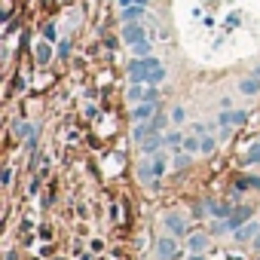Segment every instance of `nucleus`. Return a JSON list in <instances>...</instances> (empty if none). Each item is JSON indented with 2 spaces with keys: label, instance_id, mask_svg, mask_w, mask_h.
<instances>
[{
  "label": "nucleus",
  "instance_id": "1",
  "mask_svg": "<svg viewBox=\"0 0 260 260\" xmlns=\"http://www.w3.org/2000/svg\"><path fill=\"white\" fill-rule=\"evenodd\" d=\"M128 80L132 83H147V86H156L166 80V68L159 64V58L147 55V58H135L128 64Z\"/></svg>",
  "mask_w": 260,
  "mask_h": 260
},
{
  "label": "nucleus",
  "instance_id": "2",
  "mask_svg": "<svg viewBox=\"0 0 260 260\" xmlns=\"http://www.w3.org/2000/svg\"><path fill=\"white\" fill-rule=\"evenodd\" d=\"M169 156L159 150V153H153V156H144V162L138 166V178L141 181H147L150 187H159V181H162V175L169 172Z\"/></svg>",
  "mask_w": 260,
  "mask_h": 260
},
{
  "label": "nucleus",
  "instance_id": "3",
  "mask_svg": "<svg viewBox=\"0 0 260 260\" xmlns=\"http://www.w3.org/2000/svg\"><path fill=\"white\" fill-rule=\"evenodd\" d=\"M156 254H159V260H178L181 257V248H178L175 236H162L156 242Z\"/></svg>",
  "mask_w": 260,
  "mask_h": 260
},
{
  "label": "nucleus",
  "instance_id": "4",
  "mask_svg": "<svg viewBox=\"0 0 260 260\" xmlns=\"http://www.w3.org/2000/svg\"><path fill=\"white\" fill-rule=\"evenodd\" d=\"M156 110H159V104H156V101H138V104H135V110H132V119H135V122H147V119H153V116H156Z\"/></svg>",
  "mask_w": 260,
  "mask_h": 260
},
{
  "label": "nucleus",
  "instance_id": "5",
  "mask_svg": "<svg viewBox=\"0 0 260 260\" xmlns=\"http://www.w3.org/2000/svg\"><path fill=\"white\" fill-rule=\"evenodd\" d=\"M245 122H248V113H245V110H226V113H217V125H220V128L245 125Z\"/></svg>",
  "mask_w": 260,
  "mask_h": 260
},
{
  "label": "nucleus",
  "instance_id": "6",
  "mask_svg": "<svg viewBox=\"0 0 260 260\" xmlns=\"http://www.w3.org/2000/svg\"><path fill=\"white\" fill-rule=\"evenodd\" d=\"M147 34H144V25H138V22H125V28H122V40L132 46V43H138V40H144Z\"/></svg>",
  "mask_w": 260,
  "mask_h": 260
},
{
  "label": "nucleus",
  "instance_id": "7",
  "mask_svg": "<svg viewBox=\"0 0 260 260\" xmlns=\"http://www.w3.org/2000/svg\"><path fill=\"white\" fill-rule=\"evenodd\" d=\"M162 223H166V230H169L172 236H184V233H187V223H184V217H181V214H175V211H169V214L162 217Z\"/></svg>",
  "mask_w": 260,
  "mask_h": 260
},
{
  "label": "nucleus",
  "instance_id": "8",
  "mask_svg": "<svg viewBox=\"0 0 260 260\" xmlns=\"http://www.w3.org/2000/svg\"><path fill=\"white\" fill-rule=\"evenodd\" d=\"M162 147H169V144H166V135H150L147 141H141V150H144V156H153V153H159Z\"/></svg>",
  "mask_w": 260,
  "mask_h": 260
},
{
  "label": "nucleus",
  "instance_id": "9",
  "mask_svg": "<svg viewBox=\"0 0 260 260\" xmlns=\"http://www.w3.org/2000/svg\"><path fill=\"white\" fill-rule=\"evenodd\" d=\"M257 233H260V223H257V220H248V223H242V226L236 230V242H254Z\"/></svg>",
  "mask_w": 260,
  "mask_h": 260
},
{
  "label": "nucleus",
  "instance_id": "10",
  "mask_svg": "<svg viewBox=\"0 0 260 260\" xmlns=\"http://www.w3.org/2000/svg\"><path fill=\"white\" fill-rule=\"evenodd\" d=\"M141 16H147V4H132V7H122V22H138Z\"/></svg>",
  "mask_w": 260,
  "mask_h": 260
},
{
  "label": "nucleus",
  "instance_id": "11",
  "mask_svg": "<svg viewBox=\"0 0 260 260\" xmlns=\"http://www.w3.org/2000/svg\"><path fill=\"white\" fill-rule=\"evenodd\" d=\"M187 248H190V254H202V251L208 248V236H202V233L187 236Z\"/></svg>",
  "mask_w": 260,
  "mask_h": 260
},
{
  "label": "nucleus",
  "instance_id": "12",
  "mask_svg": "<svg viewBox=\"0 0 260 260\" xmlns=\"http://www.w3.org/2000/svg\"><path fill=\"white\" fill-rule=\"evenodd\" d=\"M16 135L22 138V141H28V147L34 144V135H37V128L31 125V122H16Z\"/></svg>",
  "mask_w": 260,
  "mask_h": 260
},
{
  "label": "nucleus",
  "instance_id": "13",
  "mask_svg": "<svg viewBox=\"0 0 260 260\" xmlns=\"http://www.w3.org/2000/svg\"><path fill=\"white\" fill-rule=\"evenodd\" d=\"M239 92H242V95H257V92H260V77H245V80L239 83Z\"/></svg>",
  "mask_w": 260,
  "mask_h": 260
},
{
  "label": "nucleus",
  "instance_id": "14",
  "mask_svg": "<svg viewBox=\"0 0 260 260\" xmlns=\"http://www.w3.org/2000/svg\"><path fill=\"white\" fill-rule=\"evenodd\" d=\"M132 52H135V58H147V55H153V46H150V40L144 37V40L132 43Z\"/></svg>",
  "mask_w": 260,
  "mask_h": 260
},
{
  "label": "nucleus",
  "instance_id": "15",
  "mask_svg": "<svg viewBox=\"0 0 260 260\" xmlns=\"http://www.w3.org/2000/svg\"><path fill=\"white\" fill-rule=\"evenodd\" d=\"M166 144L172 150H184V135L181 132H166Z\"/></svg>",
  "mask_w": 260,
  "mask_h": 260
},
{
  "label": "nucleus",
  "instance_id": "16",
  "mask_svg": "<svg viewBox=\"0 0 260 260\" xmlns=\"http://www.w3.org/2000/svg\"><path fill=\"white\" fill-rule=\"evenodd\" d=\"M208 211H211V214H214L217 220H226V217L233 214V211H230V208H226L223 202H220V205H217V202H208Z\"/></svg>",
  "mask_w": 260,
  "mask_h": 260
},
{
  "label": "nucleus",
  "instance_id": "17",
  "mask_svg": "<svg viewBox=\"0 0 260 260\" xmlns=\"http://www.w3.org/2000/svg\"><path fill=\"white\" fill-rule=\"evenodd\" d=\"M214 147H217V138L214 135H202V153H214Z\"/></svg>",
  "mask_w": 260,
  "mask_h": 260
},
{
  "label": "nucleus",
  "instance_id": "18",
  "mask_svg": "<svg viewBox=\"0 0 260 260\" xmlns=\"http://www.w3.org/2000/svg\"><path fill=\"white\" fill-rule=\"evenodd\" d=\"M190 156H193V153H187V150L178 153V156L172 159V169H187V166H190Z\"/></svg>",
  "mask_w": 260,
  "mask_h": 260
},
{
  "label": "nucleus",
  "instance_id": "19",
  "mask_svg": "<svg viewBox=\"0 0 260 260\" xmlns=\"http://www.w3.org/2000/svg\"><path fill=\"white\" fill-rule=\"evenodd\" d=\"M144 92H147V89H144L141 83H135L132 89H128V101H144Z\"/></svg>",
  "mask_w": 260,
  "mask_h": 260
},
{
  "label": "nucleus",
  "instance_id": "20",
  "mask_svg": "<svg viewBox=\"0 0 260 260\" xmlns=\"http://www.w3.org/2000/svg\"><path fill=\"white\" fill-rule=\"evenodd\" d=\"M49 55H52V49H49L46 43H37V61H40V64H46V61H49Z\"/></svg>",
  "mask_w": 260,
  "mask_h": 260
},
{
  "label": "nucleus",
  "instance_id": "21",
  "mask_svg": "<svg viewBox=\"0 0 260 260\" xmlns=\"http://www.w3.org/2000/svg\"><path fill=\"white\" fill-rule=\"evenodd\" d=\"M236 187H239V190H245V187H251V190H260V178H251V175H248V178H242Z\"/></svg>",
  "mask_w": 260,
  "mask_h": 260
},
{
  "label": "nucleus",
  "instance_id": "22",
  "mask_svg": "<svg viewBox=\"0 0 260 260\" xmlns=\"http://www.w3.org/2000/svg\"><path fill=\"white\" fill-rule=\"evenodd\" d=\"M254 162H260V144H257V147H251V150L245 153V166H254Z\"/></svg>",
  "mask_w": 260,
  "mask_h": 260
},
{
  "label": "nucleus",
  "instance_id": "23",
  "mask_svg": "<svg viewBox=\"0 0 260 260\" xmlns=\"http://www.w3.org/2000/svg\"><path fill=\"white\" fill-rule=\"evenodd\" d=\"M184 119H187V110H184V107H172V122H175V125H181Z\"/></svg>",
  "mask_w": 260,
  "mask_h": 260
},
{
  "label": "nucleus",
  "instance_id": "24",
  "mask_svg": "<svg viewBox=\"0 0 260 260\" xmlns=\"http://www.w3.org/2000/svg\"><path fill=\"white\" fill-rule=\"evenodd\" d=\"M150 122H153V128H156V132H159V128L166 125V113H156V116H153Z\"/></svg>",
  "mask_w": 260,
  "mask_h": 260
},
{
  "label": "nucleus",
  "instance_id": "25",
  "mask_svg": "<svg viewBox=\"0 0 260 260\" xmlns=\"http://www.w3.org/2000/svg\"><path fill=\"white\" fill-rule=\"evenodd\" d=\"M159 98V92L153 89V86H147V92H144V101H156Z\"/></svg>",
  "mask_w": 260,
  "mask_h": 260
},
{
  "label": "nucleus",
  "instance_id": "26",
  "mask_svg": "<svg viewBox=\"0 0 260 260\" xmlns=\"http://www.w3.org/2000/svg\"><path fill=\"white\" fill-rule=\"evenodd\" d=\"M0 181H4V187H10V181H13V169H4V175H0Z\"/></svg>",
  "mask_w": 260,
  "mask_h": 260
},
{
  "label": "nucleus",
  "instance_id": "27",
  "mask_svg": "<svg viewBox=\"0 0 260 260\" xmlns=\"http://www.w3.org/2000/svg\"><path fill=\"white\" fill-rule=\"evenodd\" d=\"M68 52H71V43H68V40H61V43H58V55H61V58H64V55H68Z\"/></svg>",
  "mask_w": 260,
  "mask_h": 260
},
{
  "label": "nucleus",
  "instance_id": "28",
  "mask_svg": "<svg viewBox=\"0 0 260 260\" xmlns=\"http://www.w3.org/2000/svg\"><path fill=\"white\" fill-rule=\"evenodd\" d=\"M43 37H46V40H55V28H52V25H46V28H43Z\"/></svg>",
  "mask_w": 260,
  "mask_h": 260
},
{
  "label": "nucleus",
  "instance_id": "29",
  "mask_svg": "<svg viewBox=\"0 0 260 260\" xmlns=\"http://www.w3.org/2000/svg\"><path fill=\"white\" fill-rule=\"evenodd\" d=\"M190 260H205V257L202 254H190Z\"/></svg>",
  "mask_w": 260,
  "mask_h": 260
},
{
  "label": "nucleus",
  "instance_id": "30",
  "mask_svg": "<svg viewBox=\"0 0 260 260\" xmlns=\"http://www.w3.org/2000/svg\"><path fill=\"white\" fill-rule=\"evenodd\" d=\"M7 260H19V257H16V251H10V257H7Z\"/></svg>",
  "mask_w": 260,
  "mask_h": 260
},
{
  "label": "nucleus",
  "instance_id": "31",
  "mask_svg": "<svg viewBox=\"0 0 260 260\" xmlns=\"http://www.w3.org/2000/svg\"><path fill=\"white\" fill-rule=\"evenodd\" d=\"M254 248H257V251H260V236H257V239H254Z\"/></svg>",
  "mask_w": 260,
  "mask_h": 260
}]
</instances>
